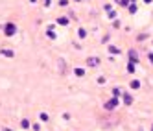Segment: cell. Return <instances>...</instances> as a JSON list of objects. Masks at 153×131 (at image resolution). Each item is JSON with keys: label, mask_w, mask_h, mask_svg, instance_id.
Listing matches in <instances>:
<instances>
[{"label": "cell", "mask_w": 153, "mask_h": 131, "mask_svg": "<svg viewBox=\"0 0 153 131\" xmlns=\"http://www.w3.org/2000/svg\"><path fill=\"white\" fill-rule=\"evenodd\" d=\"M4 33H6L7 37H13V35L17 33V26H15V24H11V22H9V24H6V28H4Z\"/></svg>", "instance_id": "6da1fadb"}, {"label": "cell", "mask_w": 153, "mask_h": 131, "mask_svg": "<svg viewBox=\"0 0 153 131\" xmlns=\"http://www.w3.org/2000/svg\"><path fill=\"white\" fill-rule=\"evenodd\" d=\"M0 54H2V56H6V57H13V56H15V52H13V50H6V48L0 50Z\"/></svg>", "instance_id": "7a4b0ae2"}, {"label": "cell", "mask_w": 153, "mask_h": 131, "mask_svg": "<svg viewBox=\"0 0 153 131\" xmlns=\"http://www.w3.org/2000/svg\"><path fill=\"white\" fill-rule=\"evenodd\" d=\"M116 103H118L116 100H111V102H107V105H105V107H107V109H114V107H116Z\"/></svg>", "instance_id": "3957f363"}, {"label": "cell", "mask_w": 153, "mask_h": 131, "mask_svg": "<svg viewBox=\"0 0 153 131\" xmlns=\"http://www.w3.org/2000/svg\"><path fill=\"white\" fill-rule=\"evenodd\" d=\"M89 65H91V67H96V65H98V59H96V57H91V59H89Z\"/></svg>", "instance_id": "277c9868"}, {"label": "cell", "mask_w": 153, "mask_h": 131, "mask_svg": "<svg viewBox=\"0 0 153 131\" xmlns=\"http://www.w3.org/2000/svg\"><path fill=\"white\" fill-rule=\"evenodd\" d=\"M41 120H42V122H46V120H48V115L46 113H41V116H39Z\"/></svg>", "instance_id": "5b68a950"}, {"label": "cell", "mask_w": 153, "mask_h": 131, "mask_svg": "<svg viewBox=\"0 0 153 131\" xmlns=\"http://www.w3.org/2000/svg\"><path fill=\"white\" fill-rule=\"evenodd\" d=\"M20 126H22V127H30V122H28V120L24 118V120H22V122H20Z\"/></svg>", "instance_id": "8992f818"}, {"label": "cell", "mask_w": 153, "mask_h": 131, "mask_svg": "<svg viewBox=\"0 0 153 131\" xmlns=\"http://www.w3.org/2000/svg\"><path fill=\"white\" fill-rule=\"evenodd\" d=\"M2 131H13V129H9V127H4V129H2Z\"/></svg>", "instance_id": "52a82bcc"}]
</instances>
